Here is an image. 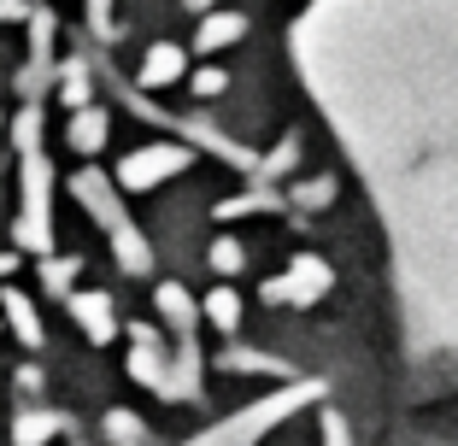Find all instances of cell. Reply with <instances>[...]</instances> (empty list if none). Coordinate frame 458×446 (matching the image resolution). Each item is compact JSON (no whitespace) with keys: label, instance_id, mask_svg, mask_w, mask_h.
Segmentation results:
<instances>
[{"label":"cell","instance_id":"obj_1","mask_svg":"<svg viewBox=\"0 0 458 446\" xmlns=\"http://www.w3.org/2000/svg\"><path fill=\"white\" fill-rule=\"evenodd\" d=\"M71 189H77V200H82V206H89V212H95L100 223L112 230V247H118V265H123V271H148L153 253H148V241L130 230V217L118 212V200H112V182H106V176H100V171H82Z\"/></svg>","mask_w":458,"mask_h":446},{"label":"cell","instance_id":"obj_2","mask_svg":"<svg viewBox=\"0 0 458 446\" xmlns=\"http://www.w3.org/2000/svg\"><path fill=\"white\" fill-rule=\"evenodd\" d=\"M18 241L30 253L54 247V171L41 153H24V217H18Z\"/></svg>","mask_w":458,"mask_h":446},{"label":"cell","instance_id":"obj_3","mask_svg":"<svg viewBox=\"0 0 458 446\" xmlns=\"http://www.w3.org/2000/svg\"><path fill=\"white\" fill-rule=\"evenodd\" d=\"M182 164H189L182 147H141V153H130V159L118 164V182L141 194V189H153V182H165V176H176Z\"/></svg>","mask_w":458,"mask_h":446},{"label":"cell","instance_id":"obj_4","mask_svg":"<svg viewBox=\"0 0 458 446\" xmlns=\"http://www.w3.org/2000/svg\"><path fill=\"white\" fill-rule=\"evenodd\" d=\"M294 400H300V393H283V400H265V406H253V411H242V417H235V423H224V429H212V434H200V441H194V446H247V441H253V434H259V429H265V423H270V417H283V411H288V406H294Z\"/></svg>","mask_w":458,"mask_h":446},{"label":"cell","instance_id":"obj_5","mask_svg":"<svg viewBox=\"0 0 458 446\" xmlns=\"http://www.w3.org/2000/svg\"><path fill=\"white\" fill-rule=\"evenodd\" d=\"M71 311H77V324H82V335L95 341H112V299L106 294H71Z\"/></svg>","mask_w":458,"mask_h":446},{"label":"cell","instance_id":"obj_6","mask_svg":"<svg viewBox=\"0 0 458 446\" xmlns=\"http://www.w3.org/2000/svg\"><path fill=\"white\" fill-rule=\"evenodd\" d=\"M0 311H6V324L18 329V341H24V347H41V317H36V306H30L18 288H6V294H0Z\"/></svg>","mask_w":458,"mask_h":446},{"label":"cell","instance_id":"obj_7","mask_svg":"<svg viewBox=\"0 0 458 446\" xmlns=\"http://www.w3.org/2000/svg\"><path fill=\"white\" fill-rule=\"evenodd\" d=\"M71 147L77 153H100L106 147V112L100 106H82L77 118H71Z\"/></svg>","mask_w":458,"mask_h":446},{"label":"cell","instance_id":"obj_8","mask_svg":"<svg viewBox=\"0 0 458 446\" xmlns=\"http://www.w3.org/2000/svg\"><path fill=\"white\" fill-rule=\"evenodd\" d=\"M59 434V417L54 411H24L18 417V429H13V446H47Z\"/></svg>","mask_w":458,"mask_h":446},{"label":"cell","instance_id":"obj_9","mask_svg":"<svg viewBox=\"0 0 458 446\" xmlns=\"http://www.w3.org/2000/svg\"><path fill=\"white\" fill-rule=\"evenodd\" d=\"M176 77H182V47H153L148 65H141V82L159 88V82H176Z\"/></svg>","mask_w":458,"mask_h":446},{"label":"cell","instance_id":"obj_10","mask_svg":"<svg viewBox=\"0 0 458 446\" xmlns=\"http://www.w3.org/2000/svg\"><path fill=\"white\" fill-rule=\"evenodd\" d=\"M106 434H112V446H148V429H141V417H135V411H112V417H106Z\"/></svg>","mask_w":458,"mask_h":446},{"label":"cell","instance_id":"obj_11","mask_svg":"<svg viewBox=\"0 0 458 446\" xmlns=\"http://www.w3.org/2000/svg\"><path fill=\"white\" fill-rule=\"evenodd\" d=\"M206 311H212V324H217V329H235V324H242V299L229 294V288H217V294L206 299Z\"/></svg>","mask_w":458,"mask_h":446},{"label":"cell","instance_id":"obj_12","mask_svg":"<svg viewBox=\"0 0 458 446\" xmlns=\"http://www.w3.org/2000/svg\"><path fill=\"white\" fill-rule=\"evenodd\" d=\"M229 36H242V18H212V24L200 29V47H224Z\"/></svg>","mask_w":458,"mask_h":446},{"label":"cell","instance_id":"obj_13","mask_svg":"<svg viewBox=\"0 0 458 446\" xmlns=\"http://www.w3.org/2000/svg\"><path fill=\"white\" fill-rule=\"evenodd\" d=\"M36 130H41V112L30 106L24 118H18V147H24V153H36Z\"/></svg>","mask_w":458,"mask_h":446},{"label":"cell","instance_id":"obj_14","mask_svg":"<svg viewBox=\"0 0 458 446\" xmlns=\"http://www.w3.org/2000/svg\"><path fill=\"white\" fill-rule=\"evenodd\" d=\"M212 265H217V271H235V265H242V247H235V241H217L212 247Z\"/></svg>","mask_w":458,"mask_h":446},{"label":"cell","instance_id":"obj_15","mask_svg":"<svg viewBox=\"0 0 458 446\" xmlns=\"http://www.w3.org/2000/svg\"><path fill=\"white\" fill-rule=\"evenodd\" d=\"M71 271H77L71 258H54V265H47V271H41V276H47V288H65V282H71Z\"/></svg>","mask_w":458,"mask_h":446},{"label":"cell","instance_id":"obj_16","mask_svg":"<svg viewBox=\"0 0 458 446\" xmlns=\"http://www.w3.org/2000/svg\"><path fill=\"white\" fill-rule=\"evenodd\" d=\"M194 88H200V95H217V88H224V77H217V71H200V77H194Z\"/></svg>","mask_w":458,"mask_h":446}]
</instances>
